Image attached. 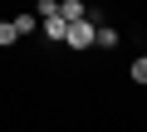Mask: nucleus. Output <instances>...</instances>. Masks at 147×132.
Returning a JSON list of instances; mask_svg holds the SVG:
<instances>
[{"label": "nucleus", "instance_id": "f03ea898", "mask_svg": "<svg viewBox=\"0 0 147 132\" xmlns=\"http://www.w3.org/2000/svg\"><path fill=\"white\" fill-rule=\"evenodd\" d=\"M44 34L49 39H69V20L64 15H44Z\"/></svg>", "mask_w": 147, "mask_h": 132}, {"label": "nucleus", "instance_id": "7ed1b4c3", "mask_svg": "<svg viewBox=\"0 0 147 132\" xmlns=\"http://www.w3.org/2000/svg\"><path fill=\"white\" fill-rule=\"evenodd\" d=\"M59 15H64V20H84L88 5H84V0H59Z\"/></svg>", "mask_w": 147, "mask_h": 132}, {"label": "nucleus", "instance_id": "423d86ee", "mask_svg": "<svg viewBox=\"0 0 147 132\" xmlns=\"http://www.w3.org/2000/svg\"><path fill=\"white\" fill-rule=\"evenodd\" d=\"M113 44H118V29L103 25V29H98V49H113Z\"/></svg>", "mask_w": 147, "mask_h": 132}, {"label": "nucleus", "instance_id": "39448f33", "mask_svg": "<svg viewBox=\"0 0 147 132\" xmlns=\"http://www.w3.org/2000/svg\"><path fill=\"white\" fill-rule=\"evenodd\" d=\"M127 74H132V83H142V88H147V54H137V59H132V69H127Z\"/></svg>", "mask_w": 147, "mask_h": 132}, {"label": "nucleus", "instance_id": "20e7f679", "mask_svg": "<svg viewBox=\"0 0 147 132\" xmlns=\"http://www.w3.org/2000/svg\"><path fill=\"white\" fill-rule=\"evenodd\" d=\"M15 39H20V25L15 20H0V49H10Z\"/></svg>", "mask_w": 147, "mask_h": 132}, {"label": "nucleus", "instance_id": "f257e3e1", "mask_svg": "<svg viewBox=\"0 0 147 132\" xmlns=\"http://www.w3.org/2000/svg\"><path fill=\"white\" fill-rule=\"evenodd\" d=\"M64 44H74V49H88V44H98V25H93V15H84V20H69V39Z\"/></svg>", "mask_w": 147, "mask_h": 132}]
</instances>
